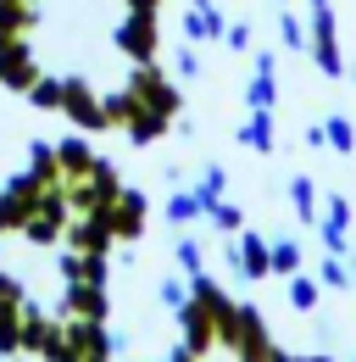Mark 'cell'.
I'll return each instance as SVG.
<instances>
[{
    "label": "cell",
    "instance_id": "1",
    "mask_svg": "<svg viewBox=\"0 0 356 362\" xmlns=\"http://www.w3.org/2000/svg\"><path fill=\"white\" fill-rule=\"evenodd\" d=\"M218 334L228 340V351L239 362H273V340H267L256 307H239V301H234V307L218 317Z\"/></svg>",
    "mask_w": 356,
    "mask_h": 362
},
{
    "label": "cell",
    "instance_id": "2",
    "mask_svg": "<svg viewBox=\"0 0 356 362\" xmlns=\"http://www.w3.org/2000/svg\"><path fill=\"white\" fill-rule=\"evenodd\" d=\"M312 56L323 78H345V56H340V34H334V6L312 0Z\"/></svg>",
    "mask_w": 356,
    "mask_h": 362
},
{
    "label": "cell",
    "instance_id": "3",
    "mask_svg": "<svg viewBox=\"0 0 356 362\" xmlns=\"http://www.w3.org/2000/svg\"><path fill=\"white\" fill-rule=\"evenodd\" d=\"M228 268L239 273V279H267L273 273V240L251 234V228L228 234Z\"/></svg>",
    "mask_w": 356,
    "mask_h": 362
},
{
    "label": "cell",
    "instance_id": "4",
    "mask_svg": "<svg viewBox=\"0 0 356 362\" xmlns=\"http://www.w3.org/2000/svg\"><path fill=\"white\" fill-rule=\"evenodd\" d=\"M117 45L129 50L139 67H145V62H156V11H129V17H123V28H117Z\"/></svg>",
    "mask_w": 356,
    "mask_h": 362
},
{
    "label": "cell",
    "instance_id": "5",
    "mask_svg": "<svg viewBox=\"0 0 356 362\" xmlns=\"http://www.w3.org/2000/svg\"><path fill=\"white\" fill-rule=\"evenodd\" d=\"M228 34V17L218 11V0H189V11H184V40L189 45H212Z\"/></svg>",
    "mask_w": 356,
    "mask_h": 362
},
{
    "label": "cell",
    "instance_id": "6",
    "mask_svg": "<svg viewBox=\"0 0 356 362\" xmlns=\"http://www.w3.org/2000/svg\"><path fill=\"white\" fill-rule=\"evenodd\" d=\"M34 78H40V73H34V56H28L23 40L0 50V84H6V90H34Z\"/></svg>",
    "mask_w": 356,
    "mask_h": 362
},
{
    "label": "cell",
    "instance_id": "7",
    "mask_svg": "<svg viewBox=\"0 0 356 362\" xmlns=\"http://www.w3.org/2000/svg\"><path fill=\"white\" fill-rule=\"evenodd\" d=\"M139 228H145V195L117 189V201H112V234L117 240H139Z\"/></svg>",
    "mask_w": 356,
    "mask_h": 362
},
{
    "label": "cell",
    "instance_id": "8",
    "mask_svg": "<svg viewBox=\"0 0 356 362\" xmlns=\"http://www.w3.org/2000/svg\"><path fill=\"white\" fill-rule=\"evenodd\" d=\"M278 62H273V50L256 56V78H251V90H245V106L251 112H273V100H278V73H273Z\"/></svg>",
    "mask_w": 356,
    "mask_h": 362
},
{
    "label": "cell",
    "instance_id": "9",
    "mask_svg": "<svg viewBox=\"0 0 356 362\" xmlns=\"http://www.w3.org/2000/svg\"><path fill=\"white\" fill-rule=\"evenodd\" d=\"M61 307H73V313L89 317V323H106V284H67Z\"/></svg>",
    "mask_w": 356,
    "mask_h": 362
},
{
    "label": "cell",
    "instance_id": "10",
    "mask_svg": "<svg viewBox=\"0 0 356 362\" xmlns=\"http://www.w3.org/2000/svg\"><path fill=\"white\" fill-rule=\"evenodd\" d=\"M290 206H295V218H301V223L317 228V218H323V201H317V184H312L307 173H290Z\"/></svg>",
    "mask_w": 356,
    "mask_h": 362
},
{
    "label": "cell",
    "instance_id": "11",
    "mask_svg": "<svg viewBox=\"0 0 356 362\" xmlns=\"http://www.w3.org/2000/svg\"><path fill=\"white\" fill-rule=\"evenodd\" d=\"M239 145H251V151H278V134H273V112H251L245 123H239Z\"/></svg>",
    "mask_w": 356,
    "mask_h": 362
},
{
    "label": "cell",
    "instance_id": "12",
    "mask_svg": "<svg viewBox=\"0 0 356 362\" xmlns=\"http://www.w3.org/2000/svg\"><path fill=\"white\" fill-rule=\"evenodd\" d=\"M284 284H290V307H295V313H317V301H323V279H307V273H290Z\"/></svg>",
    "mask_w": 356,
    "mask_h": 362
},
{
    "label": "cell",
    "instance_id": "13",
    "mask_svg": "<svg viewBox=\"0 0 356 362\" xmlns=\"http://www.w3.org/2000/svg\"><path fill=\"white\" fill-rule=\"evenodd\" d=\"M201 218H206V206H201L195 189H178L173 201H167V223L173 228H189V223H201Z\"/></svg>",
    "mask_w": 356,
    "mask_h": 362
},
{
    "label": "cell",
    "instance_id": "14",
    "mask_svg": "<svg viewBox=\"0 0 356 362\" xmlns=\"http://www.w3.org/2000/svg\"><path fill=\"white\" fill-rule=\"evenodd\" d=\"M317 279H323V290H345V284H356V273H351V257H323L317 262Z\"/></svg>",
    "mask_w": 356,
    "mask_h": 362
},
{
    "label": "cell",
    "instance_id": "15",
    "mask_svg": "<svg viewBox=\"0 0 356 362\" xmlns=\"http://www.w3.org/2000/svg\"><path fill=\"white\" fill-rule=\"evenodd\" d=\"M173 257H178V273H184V279H195V273H206V251H201V240H189V234H178Z\"/></svg>",
    "mask_w": 356,
    "mask_h": 362
},
{
    "label": "cell",
    "instance_id": "16",
    "mask_svg": "<svg viewBox=\"0 0 356 362\" xmlns=\"http://www.w3.org/2000/svg\"><path fill=\"white\" fill-rule=\"evenodd\" d=\"M301 268H307L301 245H295V240H273V273H278V279H290V273H301Z\"/></svg>",
    "mask_w": 356,
    "mask_h": 362
},
{
    "label": "cell",
    "instance_id": "17",
    "mask_svg": "<svg viewBox=\"0 0 356 362\" xmlns=\"http://www.w3.org/2000/svg\"><path fill=\"white\" fill-rule=\"evenodd\" d=\"M278 40H284L290 50H312V34H307V23H301V17L290 11V6L278 11Z\"/></svg>",
    "mask_w": 356,
    "mask_h": 362
},
{
    "label": "cell",
    "instance_id": "18",
    "mask_svg": "<svg viewBox=\"0 0 356 362\" xmlns=\"http://www.w3.org/2000/svg\"><path fill=\"white\" fill-rule=\"evenodd\" d=\"M222 189H228V173H222L218 162H212V168L201 173V184H195V195H201V206H206V212H212V206L222 201Z\"/></svg>",
    "mask_w": 356,
    "mask_h": 362
},
{
    "label": "cell",
    "instance_id": "19",
    "mask_svg": "<svg viewBox=\"0 0 356 362\" xmlns=\"http://www.w3.org/2000/svg\"><path fill=\"white\" fill-rule=\"evenodd\" d=\"M23 346V313H0V357H17Z\"/></svg>",
    "mask_w": 356,
    "mask_h": 362
},
{
    "label": "cell",
    "instance_id": "20",
    "mask_svg": "<svg viewBox=\"0 0 356 362\" xmlns=\"http://www.w3.org/2000/svg\"><path fill=\"white\" fill-rule=\"evenodd\" d=\"M323 134H328V145H334L340 156H351V151H356V129H351V117H340V112L323 123Z\"/></svg>",
    "mask_w": 356,
    "mask_h": 362
},
{
    "label": "cell",
    "instance_id": "21",
    "mask_svg": "<svg viewBox=\"0 0 356 362\" xmlns=\"http://www.w3.org/2000/svg\"><path fill=\"white\" fill-rule=\"evenodd\" d=\"M206 223H218L222 234H239V228H245V212H239L234 201H218V206L206 212Z\"/></svg>",
    "mask_w": 356,
    "mask_h": 362
},
{
    "label": "cell",
    "instance_id": "22",
    "mask_svg": "<svg viewBox=\"0 0 356 362\" xmlns=\"http://www.w3.org/2000/svg\"><path fill=\"white\" fill-rule=\"evenodd\" d=\"M156 296H162V307H189V284H184V279H162V284H156Z\"/></svg>",
    "mask_w": 356,
    "mask_h": 362
},
{
    "label": "cell",
    "instance_id": "23",
    "mask_svg": "<svg viewBox=\"0 0 356 362\" xmlns=\"http://www.w3.org/2000/svg\"><path fill=\"white\" fill-rule=\"evenodd\" d=\"M173 73H178V78H201V56H195V45H178Z\"/></svg>",
    "mask_w": 356,
    "mask_h": 362
},
{
    "label": "cell",
    "instance_id": "24",
    "mask_svg": "<svg viewBox=\"0 0 356 362\" xmlns=\"http://www.w3.org/2000/svg\"><path fill=\"white\" fill-rule=\"evenodd\" d=\"M17 307H23V284L11 273H0V313H17Z\"/></svg>",
    "mask_w": 356,
    "mask_h": 362
},
{
    "label": "cell",
    "instance_id": "25",
    "mask_svg": "<svg viewBox=\"0 0 356 362\" xmlns=\"http://www.w3.org/2000/svg\"><path fill=\"white\" fill-rule=\"evenodd\" d=\"M222 45H228V50H251V23H228Z\"/></svg>",
    "mask_w": 356,
    "mask_h": 362
},
{
    "label": "cell",
    "instance_id": "26",
    "mask_svg": "<svg viewBox=\"0 0 356 362\" xmlns=\"http://www.w3.org/2000/svg\"><path fill=\"white\" fill-rule=\"evenodd\" d=\"M167 362H201V351H189V346H184V340H178L173 351H167Z\"/></svg>",
    "mask_w": 356,
    "mask_h": 362
},
{
    "label": "cell",
    "instance_id": "27",
    "mask_svg": "<svg viewBox=\"0 0 356 362\" xmlns=\"http://www.w3.org/2000/svg\"><path fill=\"white\" fill-rule=\"evenodd\" d=\"M0 362H11V357H0Z\"/></svg>",
    "mask_w": 356,
    "mask_h": 362
},
{
    "label": "cell",
    "instance_id": "28",
    "mask_svg": "<svg viewBox=\"0 0 356 362\" xmlns=\"http://www.w3.org/2000/svg\"><path fill=\"white\" fill-rule=\"evenodd\" d=\"M284 6H290V0H284Z\"/></svg>",
    "mask_w": 356,
    "mask_h": 362
}]
</instances>
